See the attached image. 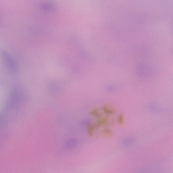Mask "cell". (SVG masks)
Here are the masks:
<instances>
[{"label":"cell","instance_id":"6da1fadb","mask_svg":"<svg viewBox=\"0 0 173 173\" xmlns=\"http://www.w3.org/2000/svg\"><path fill=\"white\" fill-rule=\"evenodd\" d=\"M1 55L7 69L11 73H15L17 70V64L12 56L6 50L3 49L1 50Z\"/></svg>","mask_w":173,"mask_h":173},{"label":"cell","instance_id":"7a4b0ae2","mask_svg":"<svg viewBox=\"0 0 173 173\" xmlns=\"http://www.w3.org/2000/svg\"><path fill=\"white\" fill-rule=\"evenodd\" d=\"M103 110L104 113L108 115H113L115 113L114 108L110 104L104 105L103 107Z\"/></svg>","mask_w":173,"mask_h":173},{"label":"cell","instance_id":"3957f363","mask_svg":"<svg viewBox=\"0 0 173 173\" xmlns=\"http://www.w3.org/2000/svg\"><path fill=\"white\" fill-rule=\"evenodd\" d=\"M103 135L107 138H111L113 136V133L112 130L109 129H106L103 131Z\"/></svg>","mask_w":173,"mask_h":173},{"label":"cell","instance_id":"277c9868","mask_svg":"<svg viewBox=\"0 0 173 173\" xmlns=\"http://www.w3.org/2000/svg\"><path fill=\"white\" fill-rule=\"evenodd\" d=\"M118 123L120 125H123L125 123V118L123 114H119L117 117Z\"/></svg>","mask_w":173,"mask_h":173},{"label":"cell","instance_id":"5b68a950","mask_svg":"<svg viewBox=\"0 0 173 173\" xmlns=\"http://www.w3.org/2000/svg\"><path fill=\"white\" fill-rule=\"evenodd\" d=\"M99 121V124L101 125L105 126L107 124V120L104 117H102L100 119Z\"/></svg>","mask_w":173,"mask_h":173},{"label":"cell","instance_id":"8992f818","mask_svg":"<svg viewBox=\"0 0 173 173\" xmlns=\"http://www.w3.org/2000/svg\"><path fill=\"white\" fill-rule=\"evenodd\" d=\"M75 146V143L74 141H70L68 142L66 145L67 148L68 149H71L73 148Z\"/></svg>","mask_w":173,"mask_h":173}]
</instances>
